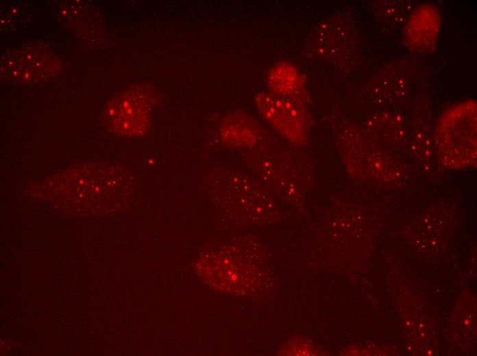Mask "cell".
Masks as SVG:
<instances>
[{
  "label": "cell",
  "instance_id": "cell-1",
  "mask_svg": "<svg viewBox=\"0 0 477 356\" xmlns=\"http://www.w3.org/2000/svg\"><path fill=\"white\" fill-rule=\"evenodd\" d=\"M437 155L449 168L469 166L476 160V103L467 99L446 109L435 134Z\"/></svg>",
  "mask_w": 477,
  "mask_h": 356
},
{
  "label": "cell",
  "instance_id": "cell-2",
  "mask_svg": "<svg viewBox=\"0 0 477 356\" xmlns=\"http://www.w3.org/2000/svg\"><path fill=\"white\" fill-rule=\"evenodd\" d=\"M151 90L142 85L127 88L112 97L102 113L106 127L125 137H140L149 127L155 105Z\"/></svg>",
  "mask_w": 477,
  "mask_h": 356
},
{
  "label": "cell",
  "instance_id": "cell-3",
  "mask_svg": "<svg viewBox=\"0 0 477 356\" xmlns=\"http://www.w3.org/2000/svg\"><path fill=\"white\" fill-rule=\"evenodd\" d=\"M254 101L260 115L282 138L293 144L307 142L311 117L306 105L269 92L257 93Z\"/></svg>",
  "mask_w": 477,
  "mask_h": 356
},
{
  "label": "cell",
  "instance_id": "cell-4",
  "mask_svg": "<svg viewBox=\"0 0 477 356\" xmlns=\"http://www.w3.org/2000/svg\"><path fill=\"white\" fill-rule=\"evenodd\" d=\"M248 168L269 190L291 199H297L305 189L302 167L278 151H264L250 155Z\"/></svg>",
  "mask_w": 477,
  "mask_h": 356
},
{
  "label": "cell",
  "instance_id": "cell-5",
  "mask_svg": "<svg viewBox=\"0 0 477 356\" xmlns=\"http://www.w3.org/2000/svg\"><path fill=\"white\" fill-rule=\"evenodd\" d=\"M58 68L57 60L50 52L36 48L16 50L1 59V74L11 81H41L54 74Z\"/></svg>",
  "mask_w": 477,
  "mask_h": 356
},
{
  "label": "cell",
  "instance_id": "cell-6",
  "mask_svg": "<svg viewBox=\"0 0 477 356\" xmlns=\"http://www.w3.org/2000/svg\"><path fill=\"white\" fill-rule=\"evenodd\" d=\"M440 26L438 8L430 3L421 5L415 10L405 25L404 41L415 51H429L436 44Z\"/></svg>",
  "mask_w": 477,
  "mask_h": 356
},
{
  "label": "cell",
  "instance_id": "cell-7",
  "mask_svg": "<svg viewBox=\"0 0 477 356\" xmlns=\"http://www.w3.org/2000/svg\"><path fill=\"white\" fill-rule=\"evenodd\" d=\"M305 83L304 74L287 61L274 64L267 76L268 92L306 105L308 99Z\"/></svg>",
  "mask_w": 477,
  "mask_h": 356
},
{
  "label": "cell",
  "instance_id": "cell-8",
  "mask_svg": "<svg viewBox=\"0 0 477 356\" xmlns=\"http://www.w3.org/2000/svg\"><path fill=\"white\" fill-rule=\"evenodd\" d=\"M221 140L230 146L253 148L261 136V129L256 120L249 115L236 112L228 114L219 127Z\"/></svg>",
  "mask_w": 477,
  "mask_h": 356
}]
</instances>
